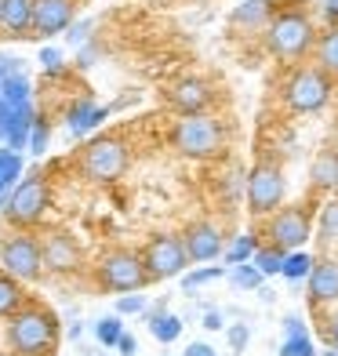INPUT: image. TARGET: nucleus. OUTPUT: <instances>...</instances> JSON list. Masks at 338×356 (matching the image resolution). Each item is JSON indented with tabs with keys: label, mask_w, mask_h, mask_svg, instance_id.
Listing matches in <instances>:
<instances>
[{
	"label": "nucleus",
	"mask_w": 338,
	"mask_h": 356,
	"mask_svg": "<svg viewBox=\"0 0 338 356\" xmlns=\"http://www.w3.org/2000/svg\"><path fill=\"white\" fill-rule=\"evenodd\" d=\"M120 334H124L120 316H102L99 323H95V338H99L102 346H117V342H120Z\"/></svg>",
	"instance_id": "obj_30"
},
{
	"label": "nucleus",
	"mask_w": 338,
	"mask_h": 356,
	"mask_svg": "<svg viewBox=\"0 0 338 356\" xmlns=\"http://www.w3.org/2000/svg\"><path fill=\"white\" fill-rule=\"evenodd\" d=\"M22 302H26V295H22L19 280L11 273H0V316H15L22 309Z\"/></svg>",
	"instance_id": "obj_23"
},
{
	"label": "nucleus",
	"mask_w": 338,
	"mask_h": 356,
	"mask_svg": "<svg viewBox=\"0 0 338 356\" xmlns=\"http://www.w3.org/2000/svg\"><path fill=\"white\" fill-rule=\"evenodd\" d=\"M150 334L156 338V342L171 346V342H179V334H182V320L175 313H168L164 305H156V309L150 313Z\"/></svg>",
	"instance_id": "obj_21"
},
{
	"label": "nucleus",
	"mask_w": 338,
	"mask_h": 356,
	"mask_svg": "<svg viewBox=\"0 0 338 356\" xmlns=\"http://www.w3.org/2000/svg\"><path fill=\"white\" fill-rule=\"evenodd\" d=\"M313 338L309 334H298V338H284L280 342V356H313Z\"/></svg>",
	"instance_id": "obj_32"
},
{
	"label": "nucleus",
	"mask_w": 338,
	"mask_h": 356,
	"mask_svg": "<svg viewBox=\"0 0 338 356\" xmlns=\"http://www.w3.org/2000/svg\"><path fill=\"white\" fill-rule=\"evenodd\" d=\"M131 313H146V298L142 295H120L117 298V316H131Z\"/></svg>",
	"instance_id": "obj_34"
},
{
	"label": "nucleus",
	"mask_w": 338,
	"mask_h": 356,
	"mask_svg": "<svg viewBox=\"0 0 338 356\" xmlns=\"http://www.w3.org/2000/svg\"><path fill=\"white\" fill-rule=\"evenodd\" d=\"M80 171L91 182H117L127 171V145L113 135L91 138L84 149H80Z\"/></svg>",
	"instance_id": "obj_6"
},
{
	"label": "nucleus",
	"mask_w": 338,
	"mask_h": 356,
	"mask_svg": "<svg viewBox=\"0 0 338 356\" xmlns=\"http://www.w3.org/2000/svg\"><path fill=\"white\" fill-rule=\"evenodd\" d=\"M117 349H120V356H135L138 353V342H135V334H120V342H117Z\"/></svg>",
	"instance_id": "obj_37"
},
{
	"label": "nucleus",
	"mask_w": 338,
	"mask_h": 356,
	"mask_svg": "<svg viewBox=\"0 0 338 356\" xmlns=\"http://www.w3.org/2000/svg\"><path fill=\"white\" fill-rule=\"evenodd\" d=\"M313 58H316V66L338 84V26H328L324 33L316 37V44H313Z\"/></svg>",
	"instance_id": "obj_19"
},
{
	"label": "nucleus",
	"mask_w": 338,
	"mask_h": 356,
	"mask_svg": "<svg viewBox=\"0 0 338 356\" xmlns=\"http://www.w3.org/2000/svg\"><path fill=\"white\" fill-rule=\"evenodd\" d=\"M335 193H338V186H335Z\"/></svg>",
	"instance_id": "obj_46"
},
{
	"label": "nucleus",
	"mask_w": 338,
	"mask_h": 356,
	"mask_svg": "<svg viewBox=\"0 0 338 356\" xmlns=\"http://www.w3.org/2000/svg\"><path fill=\"white\" fill-rule=\"evenodd\" d=\"M168 102L179 117H197V113H204L207 106H211V84L200 80V76H182V80L171 84Z\"/></svg>",
	"instance_id": "obj_12"
},
{
	"label": "nucleus",
	"mask_w": 338,
	"mask_h": 356,
	"mask_svg": "<svg viewBox=\"0 0 338 356\" xmlns=\"http://www.w3.org/2000/svg\"><path fill=\"white\" fill-rule=\"evenodd\" d=\"M204 327H207V331H222V327H225L222 313H218V309H207V313H204Z\"/></svg>",
	"instance_id": "obj_38"
},
{
	"label": "nucleus",
	"mask_w": 338,
	"mask_h": 356,
	"mask_svg": "<svg viewBox=\"0 0 338 356\" xmlns=\"http://www.w3.org/2000/svg\"><path fill=\"white\" fill-rule=\"evenodd\" d=\"M277 15V4L273 0H244V4H236L233 15H230V26L240 29V33H266L269 19Z\"/></svg>",
	"instance_id": "obj_16"
},
{
	"label": "nucleus",
	"mask_w": 338,
	"mask_h": 356,
	"mask_svg": "<svg viewBox=\"0 0 338 356\" xmlns=\"http://www.w3.org/2000/svg\"><path fill=\"white\" fill-rule=\"evenodd\" d=\"M222 277H225V269H222V266L193 269V273H186V277H182V287H186V291H197V287H204V284H211V280H222Z\"/></svg>",
	"instance_id": "obj_31"
},
{
	"label": "nucleus",
	"mask_w": 338,
	"mask_h": 356,
	"mask_svg": "<svg viewBox=\"0 0 338 356\" xmlns=\"http://www.w3.org/2000/svg\"><path fill=\"white\" fill-rule=\"evenodd\" d=\"M284 334L287 338H298V334H309V331H305V323H302V316H284Z\"/></svg>",
	"instance_id": "obj_36"
},
{
	"label": "nucleus",
	"mask_w": 338,
	"mask_h": 356,
	"mask_svg": "<svg viewBox=\"0 0 338 356\" xmlns=\"http://www.w3.org/2000/svg\"><path fill=\"white\" fill-rule=\"evenodd\" d=\"M99 284L106 291H120V295H131V291H142L146 284H153L142 254L135 251H109L99 262Z\"/></svg>",
	"instance_id": "obj_7"
},
{
	"label": "nucleus",
	"mask_w": 338,
	"mask_h": 356,
	"mask_svg": "<svg viewBox=\"0 0 338 356\" xmlns=\"http://www.w3.org/2000/svg\"><path fill=\"white\" fill-rule=\"evenodd\" d=\"M313 193H324L338 186V149H320V156L313 160Z\"/></svg>",
	"instance_id": "obj_20"
},
{
	"label": "nucleus",
	"mask_w": 338,
	"mask_h": 356,
	"mask_svg": "<svg viewBox=\"0 0 338 356\" xmlns=\"http://www.w3.org/2000/svg\"><path fill=\"white\" fill-rule=\"evenodd\" d=\"M328 19H331V26H338V0H328Z\"/></svg>",
	"instance_id": "obj_42"
},
{
	"label": "nucleus",
	"mask_w": 338,
	"mask_h": 356,
	"mask_svg": "<svg viewBox=\"0 0 338 356\" xmlns=\"http://www.w3.org/2000/svg\"><path fill=\"white\" fill-rule=\"evenodd\" d=\"M230 280L240 287V291H259L262 287V269L255 262H244V266H230Z\"/></svg>",
	"instance_id": "obj_29"
},
{
	"label": "nucleus",
	"mask_w": 338,
	"mask_h": 356,
	"mask_svg": "<svg viewBox=\"0 0 338 356\" xmlns=\"http://www.w3.org/2000/svg\"><path fill=\"white\" fill-rule=\"evenodd\" d=\"M47 138H51V127H47V120H33V131H29V153H44L47 149Z\"/></svg>",
	"instance_id": "obj_33"
},
{
	"label": "nucleus",
	"mask_w": 338,
	"mask_h": 356,
	"mask_svg": "<svg viewBox=\"0 0 338 356\" xmlns=\"http://www.w3.org/2000/svg\"><path fill=\"white\" fill-rule=\"evenodd\" d=\"M22 175V156L15 149H0V197H8V189L19 182Z\"/></svg>",
	"instance_id": "obj_27"
},
{
	"label": "nucleus",
	"mask_w": 338,
	"mask_h": 356,
	"mask_svg": "<svg viewBox=\"0 0 338 356\" xmlns=\"http://www.w3.org/2000/svg\"><path fill=\"white\" fill-rule=\"evenodd\" d=\"M182 244H186L189 262H215V258L222 254V233L211 222H193L182 233Z\"/></svg>",
	"instance_id": "obj_14"
},
{
	"label": "nucleus",
	"mask_w": 338,
	"mask_h": 356,
	"mask_svg": "<svg viewBox=\"0 0 338 356\" xmlns=\"http://www.w3.org/2000/svg\"><path fill=\"white\" fill-rule=\"evenodd\" d=\"M0 11H4V0H0Z\"/></svg>",
	"instance_id": "obj_45"
},
{
	"label": "nucleus",
	"mask_w": 338,
	"mask_h": 356,
	"mask_svg": "<svg viewBox=\"0 0 338 356\" xmlns=\"http://www.w3.org/2000/svg\"><path fill=\"white\" fill-rule=\"evenodd\" d=\"M47 200H51V193H47V182H44V175H29L22 178L19 186H15L8 193V207H4V215L11 225H37L47 211Z\"/></svg>",
	"instance_id": "obj_9"
},
{
	"label": "nucleus",
	"mask_w": 338,
	"mask_h": 356,
	"mask_svg": "<svg viewBox=\"0 0 338 356\" xmlns=\"http://www.w3.org/2000/svg\"><path fill=\"white\" fill-rule=\"evenodd\" d=\"M313 266H316V258H313V254H305V251H287L280 277H287V280H309Z\"/></svg>",
	"instance_id": "obj_25"
},
{
	"label": "nucleus",
	"mask_w": 338,
	"mask_h": 356,
	"mask_svg": "<svg viewBox=\"0 0 338 356\" xmlns=\"http://www.w3.org/2000/svg\"><path fill=\"white\" fill-rule=\"evenodd\" d=\"M284 258H287V251H284V248H277V244H266V248H259V251H255V258H251V262L262 269V277H280V269H284Z\"/></svg>",
	"instance_id": "obj_26"
},
{
	"label": "nucleus",
	"mask_w": 338,
	"mask_h": 356,
	"mask_svg": "<svg viewBox=\"0 0 338 356\" xmlns=\"http://www.w3.org/2000/svg\"><path fill=\"white\" fill-rule=\"evenodd\" d=\"M284 193H287V182H284V168L280 160L273 156H259L251 164L248 178H244V200H248V211L251 215H273L280 211L284 204Z\"/></svg>",
	"instance_id": "obj_4"
},
{
	"label": "nucleus",
	"mask_w": 338,
	"mask_h": 356,
	"mask_svg": "<svg viewBox=\"0 0 338 356\" xmlns=\"http://www.w3.org/2000/svg\"><path fill=\"white\" fill-rule=\"evenodd\" d=\"M328 338H331V346L338 349V313H335V316H328Z\"/></svg>",
	"instance_id": "obj_41"
},
{
	"label": "nucleus",
	"mask_w": 338,
	"mask_h": 356,
	"mask_svg": "<svg viewBox=\"0 0 338 356\" xmlns=\"http://www.w3.org/2000/svg\"><path fill=\"white\" fill-rule=\"evenodd\" d=\"M40 254H44V269L51 273H73L80 266V248L70 233H51L40 244Z\"/></svg>",
	"instance_id": "obj_15"
},
{
	"label": "nucleus",
	"mask_w": 338,
	"mask_h": 356,
	"mask_svg": "<svg viewBox=\"0 0 338 356\" xmlns=\"http://www.w3.org/2000/svg\"><path fill=\"white\" fill-rule=\"evenodd\" d=\"M324 356H338V353H324Z\"/></svg>",
	"instance_id": "obj_44"
},
{
	"label": "nucleus",
	"mask_w": 338,
	"mask_h": 356,
	"mask_svg": "<svg viewBox=\"0 0 338 356\" xmlns=\"http://www.w3.org/2000/svg\"><path fill=\"white\" fill-rule=\"evenodd\" d=\"M40 62H44V70H58V51H51V47H47V51H40Z\"/></svg>",
	"instance_id": "obj_40"
},
{
	"label": "nucleus",
	"mask_w": 338,
	"mask_h": 356,
	"mask_svg": "<svg viewBox=\"0 0 338 356\" xmlns=\"http://www.w3.org/2000/svg\"><path fill=\"white\" fill-rule=\"evenodd\" d=\"M142 262H146V269H150L153 280H171V277H182V273H186L189 254H186L182 236L160 233V236H153L150 244H146V251H142Z\"/></svg>",
	"instance_id": "obj_10"
},
{
	"label": "nucleus",
	"mask_w": 338,
	"mask_h": 356,
	"mask_svg": "<svg viewBox=\"0 0 338 356\" xmlns=\"http://www.w3.org/2000/svg\"><path fill=\"white\" fill-rule=\"evenodd\" d=\"M171 145L189 160H215L225 153V127L207 113L182 117L171 131Z\"/></svg>",
	"instance_id": "obj_3"
},
{
	"label": "nucleus",
	"mask_w": 338,
	"mask_h": 356,
	"mask_svg": "<svg viewBox=\"0 0 338 356\" xmlns=\"http://www.w3.org/2000/svg\"><path fill=\"white\" fill-rule=\"evenodd\" d=\"M331 88L335 80L320 70V66H298L284 84V106L305 117V113H320L331 102Z\"/></svg>",
	"instance_id": "obj_5"
},
{
	"label": "nucleus",
	"mask_w": 338,
	"mask_h": 356,
	"mask_svg": "<svg viewBox=\"0 0 338 356\" xmlns=\"http://www.w3.org/2000/svg\"><path fill=\"white\" fill-rule=\"evenodd\" d=\"M0 356H15V353H0Z\"/></svg>",
	"instance_id": "obj_43"
},
{
	"label": "nucleus",
	"mask_w": 338,
	"mask_h": 356,
	"mask_svg": "<svg viewBox=\"0 0 338 356\" xmlns=\"http://www.w3.org/2000/svg\"><path fill=\"white\" fill-rule=\"evenodd\" d=\"M313 233V204H291L273 211V218L266 222V236L269 244H277L284 251H302V244Z\"/></svg>",
	"instance_id": "obj_8"
},
{
	"label": "nucleus",
	"mask_w": 338,
	"mask_h": 356,
	"mask_svg": "<svg viewBox=\"0 0 338 356\" xmlns=\"http://www.w3.org/2000/svg\"><path fill=\"white\" fill-rule=\"evenodd\" d=\"M186 356H215V349L207 342H193V346H186Z\"/></svg>",
	"instance_id": "obj_39"
},
{
	"label": "nucleus",
	"mask_w": 338,
	"mask_h": 356,
	"mask_svg": "<svg viewBox=\"0 0 338 356\" xmlns=\"http://www.w3.org/2000/svg\"><path fill=\"white\" fill-rule=\"evenodd\" d=\"M0 29H4L8 37H29L33 33V0H4Z\"/></svg>",
	"instance_id": "obj_18"
},
{
	"label": "nucleus",
	"mask_w": 338,
	"mask_h": 356,
	"mask_svg": "<svg viewBox=\"0 0 338 356\" xmlns=\"http://www.w3.org/2000/svg\"><path fill=\"white\" fill-rule=\"evenodd\" d=\"M309 302L324 305V302H338V262L324 258L316 262L309 273Z\"/></svg>",
	"instance_id": "obj_17"
},
{
	"label": "nucleus",
	"mask_w": 338,
	"mask_h": 356,
	"mask_svg": "<svg viewBox=\"0 0 338 356\" xmlns=\"http://www.w3.org/2000/svg\"><path fill=\"white\" fill-rule=\"evenodd\" d=\"M316 233L324 244L338 240V197H331L328 204H320V218H316Z\"/></svg>",
	"instance_id": "obj_28"
},
{
	"label": "nucleus",
	"mask_w": 338,
	"mask_h": 356,
	"mask_svg": "<svg viewBox=\"0 0 338 356\" xmlns=\"http://www.w3.org/2000/svg\"><path fill=\"white\" fill-rule=\"evenodd\" d=\"M58 342V320L44 305H22L8 323V346L15 356H51Z\"/></svg>",
	"instance_id": "obj_1"
},
{
	"label": "nucleus",
	"mask_w": 338,
	"mask_h": 356,
	"mask_svg": "<svg viewBox=\"0 0 338 356\" xmlns=\"http://www.w3.org/2000/svg\"><path fill=\"white\" fill-rule=\"evenodd\" d=\"M255 251H259L255 233H240L233 244L222 251V258H225V266H244V262H251V258H255Z\"/></svg>",
	"instance_id": "obj_24"
},
{
	"label": "nucleus",
	"mask_w": 338,
	"mask_h": 356,
	"mask_svg": "<svg viewBox=\"0 0 338 356\" xmlns=\"http://www.w3.org/2000/svg\"><path fill=\"white\" fill-rule=\"evenodd\" d=\"M266 51L280 62H298L316 44V29L305 11H277L266 26Z\"/></svg>",
	"instance_id": "obj_2"
},
{
	"label": "nucleus",
	"mask_w": 338,
	"mask_h": 356,
	"mask_svg": "<svg viewBox=\"0 0 338 356\" xmlns=\"http://www.w3.org/2000/svg\"><path fill=\"white\" fill-rule=\"evenodd\" d=\"M102 120H106V109L95 106V102H77L70 109V131L73 135H84V131H91V127H99Z\"/></svg>",
	"instance_id": "obj_22"
},
{
	"label": "nucleus",
	"mask_w": 338,
	"mask_h": 356,
	"mask_svg": "<svg viewBox=\"0 0 338 356\" xmlns=\"http://www.w3.org/2000/svg\"><path fill=\"white\" fill-rule=\"evenodd\" d=\"M0 266L4 273H11L15 280H37L40 269H44V254H40V244L33 236H8L0 244Z\"/></svg>",
	"instance_id": "obj_11"
},
{
	"label": "nucleus",
	"mask_w": 338,
	"mask_h": 356,
	"mask_svg": "<svg viewBox=\"0 0 338 356\" xmlns=\"http://www.w3.org/2000/svg\"><path fill=\"white\" fill-rule=\"evenodd\" d=\"M77 15V0H33V33L55 37Z\"/></svg>",
	"instance_id": "obj_13"
},
{
	"label": "nucleus",
	"mask_w": 338,
	"mask_h": 356,
	"mask_svg": "<svg viewBox=\"0 0 338 356\" xmlns=\"http://www.w3.org/2000/svg\"><path fill=\"white\" fill-rule=\"evenodd\" d=\"M225 334H230L233 353H244V349H248V342H251V327H248V323H233V327L225 331Z\"/></svg>",
	"instance_id": "obj_35"
}]
</instances>
